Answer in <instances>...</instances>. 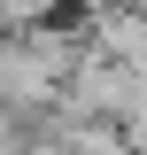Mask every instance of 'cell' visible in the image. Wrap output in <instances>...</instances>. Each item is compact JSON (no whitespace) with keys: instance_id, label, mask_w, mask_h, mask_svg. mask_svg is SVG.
Masks as SVG:
<instances>
[{"instance_id":"cell-1","label":"cell","mask_w":147,"mask_h":155,"mask_svg":"<svg viewBox=\"0 0 147 155\" xmlns=\"http://www.w3.org/2000/svg\"><path fill=\"white\" fill-rule=\"evenodd\" d=\"M139 101H147V78L85 47V54L70 62V78H62L54 109H62V116H93V124H124V116L139 109Z\"/></svg>"},{"instance_id":"cell-2","label":"cell","mask_w":147,"mask_h":155,"mask_svg":"<svg viewBox=\"0 0 147 155\" xmlns=\"http://www.w3.org/2000/svg\"><path fill=\"white\" fill-rule=\"evenodd\" d=\"M85 47L147 78V16L132 8V0H109V8H85Z\"/></svg>"}]
</instances>
